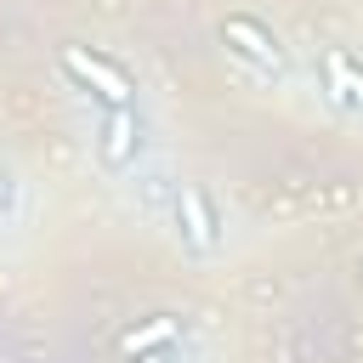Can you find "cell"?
I'll return each instance as SVG.
<instances>
[{
	"label": "cell",
	"mask_w": 363,
	"mask_h": 363,
	"mask_svg": "<svg viewBox=\"0 0 363 363\" xmlns=\"http://www.w3.org/2000/svg\"><path fill=\"white\" fill-rule=\"evenodd\" d=\"M136 363H170V352H147V357H136Z\"/></svg>",
	"instance_id": "ba28073f"
},
{
	"label": "cell",
	"mask_w": 363,
	"mask_h": 363,
	"mask_svg": "<svg viewBox=\"0 0 363 363\" xmlns=\"http://www.w3.org/2000/svg\"><path fill=\"white\" fill-rule=\"evenodd\" d=\"M176 329H182L176 318H153V323L130 329V335L119 340V352H125V357H147V352H164V346L176 340Z\"/></svg>",
	"instance_id": "8992f818"
},
{
	"label": "cell",
	"mask_w": 363,
	"mask_h": 363,
	"mask_svg": "<svg viewBox=\"0 0 363 363\" xmlns=\"http://www.w3.org/2000/svg\"><path fill=\"white\" fill-rule=\"evenodd\" d=\"M11 199H17V182H11V170H0V221L11 216Z\"/></svg>",
	"instance_id": "52a82bcc"
},
{
	"label": "cell",
	"mask_w": 363,
	"mask_h": 363,
	"mask_svg": "<svg viewBox=\"0 0 363 363\" xmlns=\"http://www.w3.org/2000/svg\"><path fill=\"white\" fill-rule=\"evenodd\" d=\"M318 68H323V91H329V102L363 113V62L329 45V51H318Z\"/></svg>",
	"instance_id": "5b68a950"
},
{
	"label": "cell",
	"mask_w": 363,
	"mask_h": 363,
	"mask_svg": "<svg viewBox=\"0 0 363 363\" xmlns=\"http://www.w3.org/2000/svg\"><path fill=\"white\" fill-rule=\"evenodd\" d=\"M57 62H62V74H68L74 85H85L91 96H102L108 108H130L136 85H130V74H125V68H113L108 57L85 51V45H62V51H57Z\"/></svg>",
	"instance_id": "6da1fadb"
},
{
	"label": "cell",
	"mask_w": 363,
	"mask_h": 363,
	"mask_svg": "<svg viewBox=\"0 0 363 363\" xmlns=\"http://www.w3.org/2000/svg\"><path fill=\"white\" fill-rule=\"evenodd\" d=\"M142 147H147V136H142L136 108H108L102 125H96V159H102L108 170H130V164L142 159Z\"/></svg>",
	"instance_id": "277c9868"
},
{
	"label": "cell",
	"mask_w": 363,
	"mask_h": 363,
	"mask_svg": "<svg viewBox=\"0 0 363 363\" xmlns=\"http://www.w3.org/2000/svg\"><path fill=\"white\" fill-rule=\"evenodd\" d=\"M221 45H227L233 57H244V62L267 68V74H284V68H289V51L278 45V34H272L267 23H255V17H244V11L221 23Z\"/></svg>",
	"instance_id": "3957f363"
},
{
	"label": "cell",
	"mask_w": 363,
	"mask_h": 363,
	"mask_svg": "<svg viewBox=\"0 0 363 363\" xmlns=\"http://www.w3.org/2000/svg\"><path fill=\"white\" fill-rule=\"evenodd\" d=\"M176 233H182V244L193 255H216L221 250V216H216V204H210V193L199 182L176 187Z\"/></svg>",
	"instance_id": "7a4b0ae2"
}]
</instances>
